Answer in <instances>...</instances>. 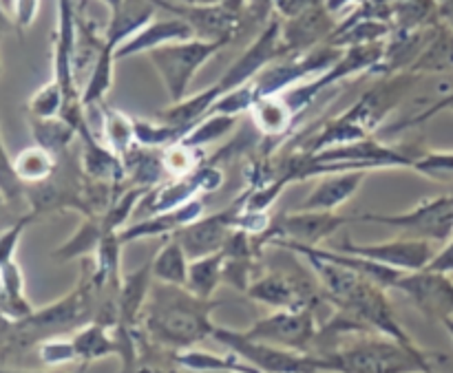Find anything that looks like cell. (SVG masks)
<instances>
[{
	"label": "cell",
	"instance_id": "17",
	"mask_svg": "<svg viewBox=\"0 0 453 373\" xmlns=\"http://www.w3.org/2000/svg\"><path fill=\"white\" fill-rule=\"evenodd\" d=\"M193 27L186 20L153 22V25L137 31V34L133 35V38H128L124 44H119V47L115 49V57H128L133 56V53L153 51V49L164 47V44L184 42V40L193 38Z\"/></svg>",
	"mask_w": 453,
	"mask_h": 373
},
{
	"label": "cell",
	"instance_id": "37",
	"mask_svg": "<svg viewBox=\"0 0 453 373\" xmlns=\"http://www.w3.org/2000/svg\"><path fill=\"white\" fill-rule=\"evenodd\" d=\"M416 172L436 181H447L453 177V153H425L414 157L411 164Z\"/></svg>",
	"mask_w": 453,
	"mask_h": 373
},
{
	"label": "cell",
	"instance_id": "16",
	"mask_svg": "<svg viewBox=\"0 0 453 373\" xmlns=\"http://www.w3.org/2000/svg\"><path fill=\"white\" fill-rule=\"evenodd\" d=\"M367 172L363 171H348V172H334V175L323 177L321 184L303 199L296 210H321V212H336L343 203L357 194L361 188L363 179Z\"/></svg>",
	"mask_w": 453,
	"mask_h": 373
},
{
	"label": "cell",
	"instance_id": "28",
	"mask_svg": "<svg viewBox=\"0 0 453 373\" xmlns=\"http://www.w3.org/2000/svg\"><path fill=\"white\" fill-rule=\"evenodd\" d=\"M102 118V137L100 140L113 150L118 157H122L124 153L135 146V122L128 115L119 113V110L109 109V106H102L100 110Z\"/></svg>",
	"mask_w": 453,
	"mask_h": 373
},
{
	"label": "cell",
	"instance_id": "3",
	"mask_svg": "<svg viewBox=\"0 0 453 373\" xmlns=\"http://www.w3.org/2000/svg\"><path fill=\"white\" fill-rule=\"evenodd\" d=\"M212 339L226 345L230 352L237 354L248 365L257 367L261 373H319L330 371V362L312 352H292V349L277 347V345L261 343L248 339L243 331L215 327Z\"/></svg>",
	"mask_w": 453,
	"mask_h": 373
},
{
	"label": "cell",
	"instance_id": "10",
	"mask_svg": "<svg viewBox=\"0 0 453 373\" xmlns=\"http://www.w3.org/2000/svg\"><path fill=\"white\" fill-rule=\"evenodd\" d=\"M250 299L279 309H314L321 303L317 285L299 272H270L246 290ZM317 314V312H314ZM319 318V316H317Z\"/></svg>",
	"mask_w": 453,
	"mask_h": 373
},
{
	"label": "cell",
	"instance_id": "8",
	"mask_svg": "<svg viewBox=\"0 0 453 373\" xmlns=\"http://www.w3.org/2000/svg\"><path fill=\"white\" fill-rule=\"evenodd\" d=\"M348 224H354L352 217H341L336 212L295 210L274 221L264 234H257V239L264 247L273 246L274 241H292L299 246L317 247Z\"/></svg>",
	"mask_w": 453,
	"mask_h": 373
},
{
	"label": "cell",
	"instance_id": "5",
	"mask_svg": "<svg viewBox=\"0 0 453 373\" xmlns=\"http://www.w3.org/2000/svg\"><path fill=\"white\" fill-rule=\"evenodd\" d=\"M354 224H380L410 234L407 239L447 241L453 232V197H436L416 206L405 215H367L352 217Z\"/></svg>",
	"mask_w": 453,
	"mask_h": 373
},
{
	"label": "cell",
	"instance_id": "7",
	"mask_svg": "<svg viewBox=\"0 0 453 373\" xmlns=\"http://www.w3.org/2000/svg\"><path fill=\"white\" fill-rule=\"evenodd\" d=\"M243 334L252 340L277 345V347L292 349V352H310L312 345L317 343L319 321L314 309H279V312L257 321Z\"/></svg>",
	"mask_w": 453,
	"mask_h": 373
},
{
	"label": "cell",
	"instance_id": "13",
	"mask_svg": "<svg viewBox=\"0 0 453 373\" xmlns=\"http://www.w3.org/2000/svg\"><path fill=\"white\" fill-rule=\"evenodd\" d=\"M279 53H283L281 29H279L277 22H273V25L255 40V44H252V47L248 49L228 71H226L224 78L217 82L221 95H226V93H230L233 88L243 87V84L250 82V80L255 78L265 65H270Z\"/></svg>",
	"mask_w": 453,
	"mask_h": 373
},
{
	"label": "cell",
	"instance_id": "45",
	"mask_svg": "<svg viewBox=\"0 0 453 373\" xmlns=\"http://www.w3.org/2000/svg\"><path fill=\"white\" fill-rule=\"evenodd\" d=\"M442 16H445L447 20H449L453 25V0H447L445 7H442Z\"/></svg>",
	"mask_w": 453,
	"mask_h": 373
},
{
	"label": "cell",
	"instance_id": "42",
	"mask_svg": "<svg viewBox=\"0 0 453 373\" xmlns=\"http://www.w3.org/2000/svg\"><path fill=\"white\" fill-rule=\"evenodd\" d=\"M427 270H432V272H442V274L453 272V241L447 243L441 252H436V256H434L432 263L427 265Z\"/></svg>",
	"mask_w": 453,
	"mask_h": 373
},
{
	"label": "cell",
	"instance_id": "48",
	"mask_svg": "<svg viewBox=\"0 0 453 373\" xmlns=\"http://www.w3.org/2000/svg\"><path fill=\"white\" fill-rule=\"evenodd\" d=\"M0 373H42V371H7V369H0ZM51 373V371H49Z\"/></svg>",
	"mask_w": 453,
	"mask_h": 373
},
{
	"label": "cell",
	"instance_id": "1",
	"mask_svg": "<svg viewBox=\"0 0 453 373\" xmlns=\"http://www.w3.org/2000/svg\"><path fill=\"white\" fill-rule=\"evenodd\" d=\"M217 305L181 285L155 281L140 314L142 325L157 347L184 352L215 334L211 314Z\"/></svg>",
	"mask_w": 453,
	"mask_h": 373
},
{
	"label": "cell",
	"instance_id": "11",
	"mask_svg": "<svg viewBox=\"0 0 453 373\" xmlns=\"http://www.w3.org/2000/svg\"><path fill=\"white\" fill-rule=\"evenodd\" d=\"M396 290L405 292L411 303L432 321L445 323L453 316V283L449 274L418 270V272H403Z\"/></svg>",
	"mask_w": 453,
	"mask_h": 373
},
{
	"label": "cell",
	"instance_id": "50",
	"mask_svg": "<svg viewBox=\"0 0 453 373\" xmlns=\"http://www.w3.org/2000/svg\"><path fill=\"white\" fill-rule=\"evenodd\" d=\"M219 373H237V371H219Z\"/></svg>",
	"mask_w": 453,
	"mask_h": 373
},
{
	"label": "cell",
	"instance_id": "44",
	"mask_svg": "<svg viewBox=\"0 0 453 373\" xmlns=\"http://www.w3.org/2000/svg\"><path fill=\"white\" fill-rule=\"evenodd\" d=\"M13 323H16V318H12L9 314L0 312V343H4V340H7V336L12 334Z\"/></svg>",
	"mask_w": 453,
	"mask_h": 373
},
{
	"label": "cell",
	"instance_id": "51",
	"mask_svg": "<svg viewBox=\"0 0 453 373\" xmlns=\"http://www.w3.org/2000/svg\"><path fill=\"white\" fill-rule=\"evenodd\" d=\"M186 3H193V0H186Z\"/></svg>",
	"mask_w": 453,
	"mask_h": 373
},
{
	"label": "cell",
	"instance_id": "36",
	"mask_svg": "<svg viewBox=\"0 0 453 373\" xmlns=\"http://www.w3.org/2000/svg\"><path fill=\"white\" fill-rule=\"evenodd\" d=\"M65 109V91L58 84V80L49 82L47 87L40 88L29 102V110L34 118L47 119V118H58Z\"/></svg>",
	"mask_w": 453,
	"mask_h": 373
},
{
	"label": "cell",
	"instance_id": "53",
	"mask_svg": "<svg viewBox=\"0 0 453 373\" xmlns=\"http://www.w3.org/2000/svg\"><path fill=\"white\" fill-rule=\"evenodd\" d=\"M418 373H420V371H418Z\"/></svg>",
	"mask_w": 453,
	"mask_h": 373
},
{
	"label": "cell",
	"instance_id": "29",
	"mask_svg": "<svg viewBox=\"0 0 453 373\" xmlns=\"http://www.w3.org/2000/svg\"><path fill=\"white\" fill-rule=\"evenodd\" d=\"M327 29H330V22H327L326 11H319L317 7L310 9V11L296 16V20H292V25H288V29L283 31V51L308 47Z\"/></svg>",
	"mask_w": 453,
	"mask_h": 373
},
{
	"label": "cell",
	"instance_id": "35",
	"mask_svg": "<svg viewBox=\"0 0 453 373\" xmlns=\"http://www.w3.org/2000/svg\"><path fill=\"white\" fill-rule=\"evenodd\" d=\"M255 84H243V87H237L230 93H226V95H221L211 106L208 115H230V118H239L242 113L250 110L255 106Z\"/></svg>",
	"mask_w": 453,
	"mask_h": 373
},
{
	"label": "cell",
	"instance_id": "9",
	"mask_svg": "<svg viewBox=\"0 0 453 373\" xmlns=\"http://www.w3.org/2000/svg\"><path fill=\"white\" fill-rule=\"evenodd\" d=\"M250 188L243 190L228 208H224L219 212H212L208 217H199L197 221H193L190 225L181 228L180 232L173 234L181 243V247H184L190 261L224 250L226 241H228L234 230V221H237L239 212L246 208L248 199H250Z\"/></svg>",
	"mask_w": 453,
	"mask_h": 373
},
{
	"label": "cell",
	"instance_id": "43",
	"mask_svg": "<svg viewBox=\"0 0 453 373\" xmlns=\"http://www.w3.org/2000/svg\"><path fill=\"white\" fill-rule=\"evenodd\" d=\"M16 11H18V20H20V25H29V22L34 20L35 11H38V0H18Z\"/></svg>",
	"mask_w": 453,
	"mask_h": 373
},
{
	"label": "cell",
	"instance_id": "38",
	"mask_svg": "<svg viewBox=\"0 0 453 373\" xmlns=\"http://www.w3.org/2000/svg\"><path fill=\"white\" fill-rule=\"evenodd\" d=\"M40 361L49 367L66 365V362L78 361V354H75L73 340H60V339H49L42 340L38 347Z\"/></svg>",
	"mask_w": 453,
	"mask_h": 373
},
{
	"label": "cell",
	"instance_id": "31",
	"mask_svg": "<svg viewBox=\"0 0 453 373\" xmlns=\"http://www.w3.org/2000/svg\"><path fill=\"white\" fill-rule=\"evenodd\" d=\"M104 224H102V217H84L82 225L78 228V232L56 252L58 259H75V256H87L91 252L97 250L102 237H104Z\"/></svg>",
	"mask_w": 453,
	"mask_h": 373
},
{
	"label": "cell",
	"instance_id": "14",
	"mask_svg": "<svg viewBox=\"0 0 453 373\" xmlns=\"http://www.w3.org/2000/svg\"><path fill=\"white\" fill-rule=\"evenodd\" d=\"M334 66V53L332 51H319L314 56L301 57L296 62H286V65H277L265 69L255 82V95L257 100L270 95H279V93L288 91L292 84L299 82L301 78L312 73H326L327 69Z\"/></svg>",
	"mask_w": 453,
	"mask_h": 373
},
{
	"label": "cell",
	"instance_id": "30",
	"mask_svg": "<svg viewBox=\"0 0 453 373\" xmlns=\"http://www.w3.org/2000/svg\"><path fill=\"white\" fill-rule=\"evenodd\" d=\"M113 60H115V49L104 44L97 56L96 66L91 71V78H88L87 87L80 93V100H82L84 109H91V106H97L104 95L109 93L111 84H113Z\"/></svg>",
	"mask_w": 453,
	"mask_h": 373
},
{
	"label": "cell",
	"instance_id": "25",
	"mask_svg": "<svg viewBox=\"0 0 453 373\" xmlns=\"http://www.w3.org/2000/svg\"><path fill=\"white\" fill-rule=\"evenodd\" d=\"M31 131H34L35 144L42 146L44 150H49L56 157H62L69 150L71 141L78 137V131H75L73 124L66 122L62 115L58 118H31Z\"/></svg>",
	"mask_w": 453,
	"mask_h": 373
},
{
	"label": "cell",
	"instance_id": "22",
	"mask_svg": "<svg viewBox=\"0 0 453 373\" xmlns=\"http://www.w3.org/2000/svg\"><path fill=\"white\" fill-rule=\"evenodd\" d=\"M173 362L181 369L190 373H219V371H237V373H261L257 367L248 365L237 354L228 356H217V354L199 352V349H184V352H173Z\"/></svg>",
	"mask_w": 453,
	"mask_h": 373
},
{
	"label": "cell",
	"instance_id": "32",
	"mask_svg": "<svg viewBox=\"0 0 453 373\" xmlns=\"http://www.w3.org/2000/svg\"><path fill=\"white\" fill-rule=\"evenodd\" d=\"M164 159V171L177 179V177H188L193 175L197 168L203 166V153L202 148H193V146L184 144V141H175V144L162 148Z\"/></svg>",
	"mask_w": 453,
	"mask_h": 373
},
{
	"label": "cell",
	"instance_id": "23",
	"mask_svg": "<svg viewBox=\"0 0 453 373\" xmlns=\"http://www.w3.org/2000/svg\"><path fill=\"white\" fill-rule=\"evenodd\" d=\"M188 265L190 259L184 247H181V243L175 237H168L162 250L153 259V278L159 283H168V285L186 287Z\"/></svg>",
	"mask_w": 453,
	"mask_h": 373
},
{
	"label": "cell",
	"instance_id": "47",
	"mask_svg": "<svg viewBox=\"0 0 453 373\" xmlns=\"http://www.w3.org/2000/svg\"><path fill=\"white\" fill-rule=\"evenodd\" d=\"M104 3H106V4H109V7H111V9H113V7H118V4H119V3H122V0H104Z\"/></svg>",
	"mask_w": 453,
	"mask_h": 373
},
{
	"label": "cell",
	"instance_id": "2",
	"mask_svg": "<svg viewBox=\"0 0 453 373\" xmlns=\"http://www.w3.org/2000/svg\"><path fill=\"white\" fill-rule=\"evenodd\" d=\"M336 373H436L432 356L423 349H407L394 339H363L319 354Z\"/></svg>",
	"mask_w": 453,
	"mask_h": 373
},
{
	"label": "cell",
	"instance_id": "39",
	"mask_svg": "<svg viewBox=\"0 0 453 373\" xmlns=\"http://www.w3.org/2000/svg\"><path fill=\"white\" fill-rule=\"evenodd\" d=\"M453 66V40L442 38L436 44L429 47V51L425 56H420L418 65L414 66V71H441Z\"/></svg>",
	"mask_w": 453,
	"mask_h": 373
},
{
	"label": "cell",
	"instance_id": "19",
	"mask_svg": "<svg viewBox=\"0 0 453 373\" xmlns=\"http://www.w3.org/2000/svg\"><path fill=\"white\" fill-rule=\"evenodd\" d=\"M124 172L127 179L133 186H142V188H155L162 184L164 177V159L162 148H150V146L135 144L128 153L122 155Z\"/></svg>",
	"mask_w": 453,
	"mask_h": 373
},
{
	"label": "cell",
	"instance_id": "41",
	"mask_svg": "<svg viewBox=\"0 0 453 373\" xmlns=\"http://www.w3.org/2000/svg\"><path fill=\"white\" fill-rule=\"evenodd\" d=\"M31 219H34V215L22 217V219H18L12 228H7L4 232H0V268H3V265H7L9 261H13V252H16L18 241H20L22 230L27 228V224H29Z\"/></svg>",
	"mask_w": 453,
	"mask_h": 373
},
{
	"label": "cell",
	"instance_id": "4",
	"mask_svg": "<svg viewBox=\"0 0 453 373\" xmlns=\"http://www.w3.org/2000/svg\"><path fill=\"white\" fill-rule=\"evenodd\" d=\"M224 44V40H195V42L184 40V42L164 44L150 51V60L162 75L173 104L184 100L190 80L195 78L199 66L208 57L215 56Z\"/></svg>",
	"mask_w": 453,
	"mask_h": 373
},
{
	"label": "cell",
	"instance_id": "34",
	"mask_svg": "<svg viewBox=\"0 0 453 373\" xmlns=\"http://www.w3.org/2000/svg\"><path fill=\"white\" fill-rule=\"evenodd\" d=\"M135 122V144L150 146V148H166V146L180 141V133L159 119H133Z\"/></svg>",
	"mask_w": 453,
	"mask_h": 373
},
{
	"label": "cell",
	"instance_id": "18",
	"mask_svg": "<svg viewBox=\"0 0 453 373\" xmlns=\"http://www.w3.org/2000/svg\"><path fill=\"white\" fill-rule=\"evenodd\" d=\"M153 259L149 263L142 265L140 270H135L133 274L124 277L122 285H119L118 303H119V323L118 327H133L137 325V318H140L142 309H144L146 299H149V292L153 287Z\"/></svg>",
	"mask_w": 453,
	"mask_h": 373
},
{
	"label": "cell",
	"instance_id": "12",
	"mask_svg": "<svg viewBox=\"0 0 453 373\" xmlns=\"http://www.w3.org/2000/svg\"><path fill=\"white\" fill-rule=\"evenodd\" d=\"M341 252L365 256V259L379 261V263L396 268L401 272H418L425 270L436 256L432 241L427 239H396V241L374 243V246H358V243H343Z\"/></svg>",
	"mask_w": 453,
	"mask_h": 373
},
{
	"label": "cell",
	"instance_id": "40",
	"mask_svg": "<svg viewBox=\"0 0 453 373\" xmlns=\"http://www.w3.org/2000/svg\"><path fill=\"white\" fill-rule=\"evenodd\" d=\"M0 190L9 202H16L25 194V184L18 179L16 171H13V162H9L7 153H4L3 140H0Z\"/></svg>",
	"mask_w": 453,
	"mask_h": 373
},
{
	"label": "cell",
	"instance_id": "46",
	"mask_svg": "<svg viewBox=\"0 0 453 373\" xmlns=\"http://www.w3.org/2000/svg\"><path fill=\"white\" fill-rule=\"evenodd\" d=\"M442 325H445V327H447V331H449V334L453 336V318H447V321L442 323Z\"/></svg>",
	"mask_w": 453,
	"mask_h": 373
},
{
	"label": "cell",
	"instance_id": "27",
	"mask_svg": "<svg viewBox=\"0 0 453 373\" xmlns=\"http://www.w3.org/2000/svg\"><path fill=\"white\" fill-rule=\"evenodd\" d=\"M58 162H60V157H56L49 150H44L42 146L35 144L22 150V153H18V157L13 159V171H16L18 179L22 184L35 186L47 181L49 177H53Z\"/></svg>",
	"mask_w": 453,
	"mask_h": 373
},
{
	"label": "cell",
	"instance_id": "52",
	"mask_svg": "<svg viewBox=\"0 0 453 373\" xmlns=\"http://www.w3.org/2000/svg\"><path fill=\"white\" fill-rule=\"evenodd\" d=\"M7 3H9V0H7Z\"/></svg>",
	"mask_w": 453,
	"mask_h": 373
},
{
	"label": "cell",
	"instance_id": "49",
	"mask_svg": "<svg viewBox=\"0 0 453 373\" xmlns=\"http://www.w3.org/2000/svg\"><path fill=\"white\" fill-rule=\"evenodd\" d=\"M9 202V199L7 197H4V194H3V190H0V208H3L4 206V203H7Z\"/></svg>",
	"mask_w": 453,
	"mask_h": 373
},
{
	"label": "cell",
	"instance_id": "33",
	"mask_svg": "<svg viewBox=\"0 0 453 373\" xmlns=\"http://www.w3.org/2000/svg\"><path fill=\"white\" fill-rule=\"evenodd\" d=\"M234 124H237V118H230V115H206L180 141L193 146V148H203V146L215 144L221 137L228 135Z\"/></svg>",
	"mask_w": 453,
	"mask_h": 373
},
{
	"label": "cell",
	"instance_id": "21",
	"mask_svg": "<svg viewBox=\"0 0 453 373\" xmlns=\"http://www.w3.org/2000/svg\"><path fill=\"white\" fill-rule=\"evenodd\" d=\"M250 118L257 133H261L264 137H281L295 126L296 113L290 109L286 97L270 95L255 102V106L250 109Z\"/></svg>",
	"mask_w": 453,
	"mask_h": 373
},
{
	"label": "cell",
	"instance_id": "15",
	"mask_svg": "<svg viewBox=\"0 0 453 373\" xmlns=\"http://www.w3.org/2000/svg\"><path fill=\"white\" fill-rule=\"evenodd\" d=\"M203 210H206V206H203L202 197H197L171 212L144 217L137 224L119 230V241H122V246H127V243L140 241V239H168L175 232H180L181 228L193 224V221H197L199 217H203Z\"/></svg>",
	"mask_w": 453,
	"mask_h": 373
},
{
	"label": "cell",
	"instance_id": "6",
	"mask_svg": "<svg viewBox=\"0 0 453 373\" xmlns=\"http://www.w3.org/2000/svg\"><path fill=\"white\" fill-rule=\"evenodd\" d=\"M226 172L224 168L217 162H203L202 168L193 172L188 177H177V179L164 181V184L155 186L149 193L144 194V199L137 206V212H142L144 217L150 215H162V212H171L175 208H181L184 203L193 202L199 194L203 193H215L224 186Z\"/></svg>",
	"mask_w": 453,
	"mask_h": 373
},
{
	"label": "cell",
	"instance_id": "26",
	"mask_svg": "<svg viewBox=\"0 0 453 373\" xmlns=\"http://www.w3.org/2000/svg\"><path fill=\"white\" fill-rule=\"evenodd\" d=\"M71 340H73L78 361H82L84 365L119 352L118 340L109 336V327L97 325V323H88V325L80 327Z\"/></svg>",
	"mask_w": 453,
	"mask_h": 373
},
{
	"label": "cell",
	"instance_id": "20",
	"mask_svg": "<svg viewBox=\"0 0 453 373\" xmlns=\"http://www.w3.org/2000/svg\"><path fill=\"white\" fill-rule=\"evenodd\" d=\"M153 18V7L146 0H122L118 7H113V18H111L109 31H106V44L118 49L122 40L128 38L144 29L146 22Z\"/></svg>",
	"mask_w": 453,
	"mask_h": 373
},
{
	"label": "cell",
	"instance_id": "24",
	"mask_svg": "<svg viewBox=\"0 0 453 373\" xmlns=\"http://www.w3.org/2000/svg\"><path fill=\"white\" fill-rule=\"evenodd\" d=\"M224 252H215V255L190 261L186 290L193 292L199 299H211L217 285L224 281Z\"/></svg>",
	"mask_w": 453,
	"mask_h": 373
}]
</instances>
